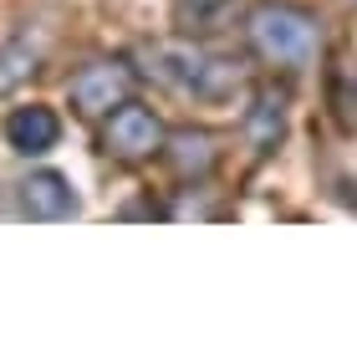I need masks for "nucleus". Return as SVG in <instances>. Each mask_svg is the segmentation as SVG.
Wrapping results in <instances>:
<instances>
[{
	"mask_svg": "<svg viewBox=\"0 0 357 357\" xmlns=\"http://www.w3.org/2000/svg\"><path fill=\"white\" fill-rule=\"evenodd\" d=\"M245 36L255 56H266L271 67H306L317 56V15H306L301 6H286V0H266L250 10Z\"/></svg>",
	"mask_w": 357,
	"mask_h": 357,
	"instance_id": "f257e3e1",
	"label": "nucleus"
},
{
	"mask_svg": "<svg viewBox=\"0 0 357 357\" xmlns=\"http://www.w3.org/2000/svg\"><path fill=\"white\" fill-rule=\"evenodd\" d=\"M133 87H138V72L128 67V61H87L82 72L72 77V107L82 112V118H107L112 107L133 102Z\"/></svg>",
	"mask_w": 357,
	"mask_h": 357,
	"instance_id": "f03ea898",
	"label": "nucleus"
},
{
	"mask_svg": "<svg viewBox=\"0 0 357 357\" xmlns=\"http://www.w3.org/2000/svg\"><path fill=\"white\" fill-rule=\"evenodd\" d=\"M158 61V77L174 87H184V92H199V97H220L225 87L235 82V67L230 61H215V56H204L199 46H158L153 52Z\"/></svg>",
	"mask_w": 357,
	"mask_h": 357,
	"instance_id": "7ed1b4c3",
	"label": "nucleus"
},
{
	"mask_svg": "<svg viewBox=\"0 0 357 357\" xmlns=\"http://www.w3.org/2000/svg\"><path fill=\"white\" fill-rule=\"evenodd\" d=\"M164 138H169L164 123H158L149 107H138V102H123L102 128V149L112 158H123V164H143V158L164 153Z\"/></svg>",
	"mask_w": 357,
	"mask_h": 357,
	"instance_id": "20e7f679",
	"label": "nucleus"
},
{
	"mask_svg": "<svg viewBox=\"0 0 357 357\" xmlns=\"http://www.w3.org/2000/svg\"><path fill=\"white\" fill-rule=\"evenodd\" d=\"M164 158L178 178H209L220 164V143L204 128H178V133L164 138Z\"/></svg>",
	"mask_w": 357,
	"mask_h": 357,
	"instance_id": "39448f33",
	"label": "nucleus"
},
{
	"mask_svg": "<svg viewBox=\"0 0 357 357\" xmlns=\"http://www.w3.org/2000/svg\"><path fill=\"white\" fill-rule=\"evenodd\" d=\"M21 209L31 220H72L77 215V194H72V184L61 174L41 169V174H31L21 184Z\"/></svg>",
	"mask_w": 357,
	"mask_h": 357,
	"instance_id": "423d86ee",
	"label": "nucleus"
},
{
	"mask_svg": "<svg viewBox=\"0 0 357 357\" xmlns=\"http://www.w3.org/2000/svg\"><path fill=\"white\" fill-rule=\"evenodd\" d=\"M6 138H10L15 153H46V149H56V138H61V118L41 102L15 107L6 118Z\"/></svg>",
	"mask_w": 357,
	"mask_h": 357,
	"instance_id": "0eeeda50",
	"label": "nucleus"
},
{
	"mask_svg": "<svg viewBox=\"0 0 357 357\" xmlns=\"http://www.w3.org/2000/svg\"><path fill=\"white\" fill-rule=\"evenodd\" d=\"M281 133H286V102L275 92H261V97H255V107L245 112V138L266 153V149L281 143Z\"/></svg>",
	"mask_w": 357,
	"mask_h": 357,
	"instance_id": "6e6552de",
	"label": "nucleus"
},
{
	"mask_svg": "<svg viewBox=\"0 0 357 357\" xmlns=\"http://www.w3.org/2000/svg\"><path fill=\"white\" fill-rule=\"evenodd\" d=\"M36 61H41V46L31 41V36H21L15 46H6V52H0V92L15 87L21 77H31V72H36Z\"/></svg>",
	"mask_w": 357,
	"mask_h": 357,
	"instance_id": "1a4fd4ad",
	"label": "nucleus"
},
{
	"mask_svg": "<svg viewBox=\"0 0 357 357\" xmlns=\"http://www.w3.org/2000/svg\"><path fill=\"white\" fill-rule=\"evenodd\" d=\"M225 6V0H184V15H194V21H199V15H215Z\"/></svg>",
	"mask_w": 357,
	"mask_h": 357,
	"instance_id": "9d476101",
	"label": "nucleus"
}]
</instances>
